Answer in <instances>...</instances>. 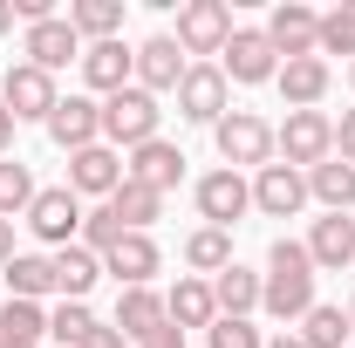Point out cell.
Wrapping results in <instances>:
<instances>
[{
	"instance_id": "obj_1",
	"label": "cell",
	"mask_w": 355,
	"mask_h": 348,
	"mask_svg": "<svg viewBox=\"0 0 355 348\" xmlns=\"http://www.w3.org/2000/svg\"><path fill=\"white\" fill-rule=\"evenodd\" d=\"M260 307L273 321H301L314 307V260L301 239H273L266 253V273H260Z\"/></svg>"
},
{
	"instance_id": "obj_2",
	"label": "cell",
	"mask_w": 355,
	"mask_h": 348,
	"mask_svg": "<svg viewBox=\"0 0 355 348\" xmlns=\"http://www.w3.org/2000/svg\"><path fill=\"white\" fill-rule=\"evenodd\" d=\"M164 123V110H157V96L150 89H116V96H103V143L110 150H137V143H150Z\"/></svg>"
},
{
	"instance_id": "obj_3",
	"label": "cell",
	"mask_w": 355,
	"mask_h": 348,
	"mask_svg": "<svg viewBox=\"0 0 355 348\" xmlns=\"http://www.w3.org/2000/svg\"><path fill=\"white\" fill-rule=\"evenodd\" d=\"M212 137H219L225 171H266L273 164V123L253 116V110H225L219 123H212Z\"/></svg>"
},
{
	"instance_id": "obj_4",
	"label": "cell",
	"mask_w": 355,
	"mask_h": 348,
	"mask_svg": "<svg viewBox=\"0 0 355 348\" xmlns=\"http://www.w3.org/2000/svg\"><path fill=\"white\" fill-rule=\"evenodd\" d=\"M273 150H280V164L314 171V164L335 157V123H328L321 110H287V123L273 130Z\"/></svg>"
},
{
	"instance_id": "obj_5",
	"label": "cell",
	"mask_w": 355,
	"mask_h": 348,
	"mask_svg": "<svg viewBox=\"0 0 355 348\" xmlns=\"http://www.w3.org/2000/svg\"><path fill=\"white\" fill-rule=\"evenodd\" d=\"M0 103H7L14 123H48L55 103H62V89H55V76H42L35 62H14V69L0 76Z\"/></svg>"
},
{
	"instance_id": "obj_6",
	"label": "cell",
	"mask_w": 355,
	"mask_h": 348,
	"mask_svg": "<svg viewBox=\"0 0 355 348\" xmlns=\"http://www.w3.org/2000/svg\"><path fill=\"white\" fill-rule=\"evenodd\" d=\"M28 232L42 239V246H76L83 239V198L69 191V184H48V191H35V205H28Z\"/></svg>"
},
{
	"instance_id": "obj_7",
	"label": "cell",
	"mask_w": 355,
	"mask_h": 348,
	"mask_svg": "<svg viewBox=\"0 0 355 348\" xmlns=\"http://www.w3.org/2000/svg\"><path fill=\"white\" fill-rule=\"evenodd\" d=\"M246 212H253V177H246V171H225V164H219V171L198 177V218H205V225L232 232Z\"/></svg>"
},
{
	"instance_id": "obj_8",
	"label": "cell",
	"mask_w": 355,
	"mask_h": 348,
	"mask_svg": "<svg viewBox=\"0 0 355 348\" xmlns=\"http://www.w3.org/2000/svg\"><path fill=\"white\" fill-rule=\"evenodd\" d=\"M232 42V7L225 0H184L178 7V48H184V62L191 55H225Z\"/></svg>"
},
{
	"instance_id": "obj_9",
	"label": "cell",
	"mask_w": 355,
	"mask_h": 348,
	"mask_svg": "<svg viewBox=\"0 0 355 348\" xmlns=\"http://www.w3.org/2000/svg\"><path fill=\"white\" fill-rule=\"evenodd\" d=\"M219 76L225 82H246V89L280 76V55L266 42V28H232V42H225V55H219Z\"/></svg>"
},
{
	"instance_id": "obj_10",
	"label": "cell",
	"mask_w": 355,
	"mask_h": 348,
	"mask_svg": "<svg viewBox=\"0 0 355 348\" xmlns=\"http://www.w3.org/2000/svg\"><path fill=\"white\" fill-rule=\"evenodd\" d=\"M225 76H219V62H191L184 69V82H178V116L184 123H219L225 116Z\"/></svg>"
},
{
	"instance_id": "obj_11",
	"label": "cell",
	"mask_w": 355,
	"mask_h": 348,
	"mask_svg": "<svg viewBox=\"0 0 355 348\" xmlns=\"http://www.w3.org/2000/svg\"><path fill=\"white\" fill-rule=\"evenodd\" d=\"M308 205V171H294V164H266V171H253V212L266 218H294Z\"/></svg>"
},
{
	"instance_id": "obj_12",
	"label": "cell",
	"mask_w": 355,
	"mask_h": 348,
	"mask_svg": "<svg viewBox=\"0 0 355 348\" xmlns=\"http://www.w3.org/2000/svg\"><path fill=\"white\" fill-rule=\"evenodd\" d=\"M123 177H130V184H150V191L164 198V191L184 184V150L164 143V137H150V143H137L130 157H123Z\"/></svg>"
},
{
	"instance_id": "obj_13",
	"label": "cell",
	"mask_w": 355,
	"mask_h": 348,
	"mask_svg": "<svg viewBox=\"0 0 355 348\" xmlns=\"http://www.w3.org/2000/svg\"><path fill=\"white\" fill-rule=\"evenodd\" d=\"M116 184H123V150H110V143L69 150V191L76 198H110Z\"/></svg>"
},
{
	"instance_id": "obj_14",
	"label": "cell",
	"mask_w": 355,
	"mask_h": 348,
	"mask_svg": "<svg viewBox=\"0 0 355 348\" xmlns=\"http://www.w3.org/2000/svg\"><path fill=\"white\" fill-rule=\"evenodd\" d=\"M314 35H321V14L301 7V0H280L273 14H266V42L280 62H294V55H314Z\"/></svg>"
},
{
	"instance_id": "obj_15",
	"label": "cell",
	"mask_w": 355,
	"mask_h": 348,
	"mask_svg": "<svg viewBox=\"0 0 355 348\" xmlns=\"http://www.w3.org/2000/svg\"><path fill=\"white\" fill-rule=\"evenodd\" d=\"M42 76H55V69H69V62H83V35L69 28V14H55V21H35L28 28V48H21Z\"/></svg>"
},
{
	"instance_id": "obj_16",
	"label": "cell",
	"mask_w": 355,
	"mask_h": 348,
	"mask_svg": "<svg viewBox=\"0 0 355 348\" xmlns=\"http://www.w3.org/2000/svg\"><path fill=\"white\" fill-rule=\"evenodd\" d=\"M83 82L96 89V96L130 89L137 82V48H123V42H89L83 48Z\"/></svg>"
},
{
	"instance_id": "obj_17",
	"label": "cell",
	"mask_w": 355,
	"mask_h": 348,
	"mask_svg": "<svg viewBox=\"0 0 355 348\" xmlns=\"http://www.w3.org/2000/svg\"><path fill=\"white\" fill-rule=\"evenodd\" d=\"M48 137H55L62 150H89V143H103V103H89V96H62L55 116H48Z\"/></svg>"
},
{
	"instance_id": "obj_18",
	"label": "cell",
	"mask_w": 355,
	"mask_h": 348,
	"mask_svg": "<svg viewBox=\"0 0 355 348\" xmlns=\"http://www.w3.org/2000/svg\"><path fill=\"white\" fill-rule=\"evenodd\" d=\"M164 321H171V314H164V294H157V287H116V321H110V328L130 348L144 342V335H157Z\"/></svg>"
},
{
	"instance_id": "obj_19",
	"label": "cell",
	"mask_w": 355,
	"mask_h": 348,
	"mask_svg": "<svg viewBox=\"0 0 355 348\" xmlns=\"http://www.w3.org/2000/svg\"><path fill=\"white\" fill-rule=\"evenodd\" d=\"M157 266H164V253H157L150 232H123V239L103 253V273H116V287H150Z\"/></svg>"
},
{
	"instance_id": "obj_20",
	"label": "cell",
	"mask_w": 355,
	"mask_h": 348,
	"mask_svg": "<svg viewBox=\"0 0 355 348\" xmlns=\"http://www.w3.org/2000/svg\"><path fill=\"white\" fill-rule=\"evenodd\" d=\"M184 69H191V62H184L178 35H150V42L137 48V89H150V96H157V89H171V96H178Z\"/></svg>"
},
{
	"instance_id": "obj_21",
	"label": "cell",
	"mask_w": 355,
	"mask_h": 348,
	"mask_svg": "<svg viewBox=\"0 0 355 348\" xmlns=\"http://www.w3.org/2000/svg\"><path fill=\"white\" fill-rule=\"evenodd\" d=\"M301 246H308V260H314V266L342 273V266H355V218H349V212H328V218H314V232L301 239Z\"/></svg>"
},
{
	"instance_id": "obj_22",
	"label": "cell",
	"mask_w": 355,
	"mask_h": 348,
	"mask_svg": "<svg viewBox=\"0 0 355 348\" xmlns=\"http://www.w3.org/2000/svg\"><path fill=\"white\" fill-rule=\"evenodd\" d=\"M164 314H171V328H212L219 321V301H212V280H198V273H178V287L164 294Z\"/></svg>"
},
{
	"instance_id": "obj_23",
	"label": "cell",
	"mask_w": 355,
	"mask_h": 348,
	"mask_svg": "<svg viewBox=\"0 0 355 348\" xmlns=\"http://www.w3.org/2000/svg\"><path fill=\"white\" fill-rule=\"evenodd\" d=\"M280 96H287V110H314L321 96H328V82H335V69L321 62V55H294V62H280Z\"/></svg>"
},
{
	"instance_id": "obj_24",
	"label": "cell",
	"mask_w": 355,
	"mask_h": 348,
	"mask_svg": "<svg viewBox=\"0 0 355 348\" xmlns=\"http://www.w3.org/2000/svg\"><path fill=\"white\" fill-rule=\"evenodd\" d=\"M0 273H7V301H42V294H55V260L48 253H14Z\"/></svg>"
},
{
	"instance_id": "obj_25",
	"label": "cell",
	"mask_w": 355,
	"mask_h": 348,
	"mask_svg": "<svg viewBox=\"0 0 355 348\" xmlns=\"http://www.w3.org/2000/svg\"><path fill=\"white\" fill-rule=\"evenodd\" d=\"M212 301H219V314H232V321H246V314L260 307V273L232 260L225 273H212Z\"/></svg>"
},
{
	"instance_id": "obj_26",
	"label": "cell",
	"mask_w": 355,
	"mask_h": 348,
	"mask_svg": "<svg viewBox=\"0 0 355 348\" xmlns=\"http://www.w3.org/2000/svg\"><path fill=\"white\" fill-rule=\"evenodd\" d=\"M48 260H55V294H62V301H83L89 287L103 280V260H96L89 246H62V253H48Z\"/></svg>"
},
{
	"instance_id": "obj_27",
	"label": "cell",
	"mask_w": 355,
	"mask_h": 348,
	"mask_svg": "<svg viewBox=\"0 0 355 348\" xmlns=\"http://www.w3.org/2000/svg\"><path fill=\"white\" fill-rule=\"evenodd\" d=\"M69 28L83 42H123V0H76L69 7Z\"/></svg>"
},
{
	"instance_id": "obj_28",
	"label": "cell",
	"mask_w": 355,
	"mask_h": 348,
	"mask_svg": "<svg viewBox=\"0 0 355 348\" xmlns=\"http://www.w3.org/2000/svg\"><path fill=\"white\" fill-rule=\"evenodd\" d=\"M103 205H110V212L123 218V232H150V218L164 212V198H157L150 184H130V177H123V184H116V191H110Z\"/></svg>"
},
{
	"instance_id": "obj_29",
	"label": "cell",
	"mask_w": 355,
	"mask_h": 348,
	"mask_svg": "<svg viewBox=\"0 0 355 348\" xmlns=\"http://www.w3.org/2000/svg\"><path fill=\"white\" fill-rule=\"evenodd\" d=\"M184 266H191L198 280L225 273V266H232V232H219V225H198V232L184 239Z\"/></svg>"
},
{
	"instance_id": "obj_30",
	"label": "cell",
	"mask_w": 355,
	"mask_h": 348,
	"mask_svg": "<svg viewBox=\"0 0 355 348\" xmlns=\"http://www.w3.org/2000/svg\"><path fill=\"white\" fill-rule=\"evenodd\" d=\"M308 198H321L328 212H349V205H355V164H342V157L314 164V171H308Z\"/></svg>"
},
{
	"instance_id": "obj_31",
	"label": "cell",
	"mask_w": 355,
	"mask_h": 348,
	"mask_svg": "<svg viewBox=\"0 0 355 348\" xmlns=\"http://www.w3.org/2000/svg\"><path fill=\"white\" fill-rule=\"evenodd\" d=\"M301 342H308V348H355V335H349V307L314 301L308 314H301Z\"/></svg>"
},
{
	"instance_id": "obj_32",
	"label": "cell",
	"mask_w": 355,
	"mask_h": 348,
	"mask_svg": "<svg viewBox=\"0 0 355 348\" xmlns=\"http://www.w3.org/2000/svg\"><path fill=\"white\" fill-rule=\"evenodd\" d=\"M35 171L21 164V157H0V218H28V205H35Z\"/></svg>"
},
{
	"instance_id": "obj_33",
	"label": "cell",
	"mask_w": 355,
	"mask_h": 348,
	"mask_svg": "<svg viewBox=\"0 0 355 348\" xmlns=\"http://www.w3.org/2000/svg\"><path fill=\"white\" fill-rule=\"evenodd\" d=\"M42 335H48V307L42 301H7V307H0V342L42 348Z\"/></svg>"
},
{
	"instance_id": "obj_34",
	"label": "cell",
	"mask_w": 355,
	"mask_h": 348,
	"mask_svg": "<svg viewBox=\"0 0 355 348\" xmlns=\"http://www.w3.org/2000/svg\"><path fill=\"white\" fill-rule=\"evenodd\" d=\"M96 328H103V321H96V314H89L83 301H62L55 314H48V335H55V348H83L89 335H96Z\"/></svg>"
},
{
	"instance_id": "obj_35",
	"label": "cell",
	"mask_w": 355,
	"mask_h": 348,
	"mask_svg": "<svg viewBox=\"0 0 355 348\" xmlns=\"http://www.w3.org/2000/svg\"><path fill=\"white\" fill-rule=\"evenodd\" d=\"M314 55H321V62H328V55H349V62H355V7H335V14H321Z\"/></svg>"
},
{
	"instance_id": "obj_36",
	"label": "cell",
	"mask_w": 355,
	"mask_h": 348,
	"mask_svg": "<svg viewBox=\"0 0 355 348\" xmlns=\"http://www.w3.org/2000/svg\"><path fill=\"white\" fill-rule=\"evenodd\" d=\"M116 239H123V218L110 212V205H96V212H83V239H76V246H89V253L103 260V253H110Z\"/></svg>"
},
{
	"instance_id": "obj_37",
	"label": "cell",
	"mask_w": 355,
	"mask_h": 348,
	"mask_svg": "<svg viewBox=\"0 0 355 348\" xmlns=\"http://www.w3.org/2000/svg\"><path fill=\"white\" fill-rule=\"evenodd\" d=\"M205 348H266V335L253 328V321H232V314H219V321L205 328Z\"/></svg>"
},
{
	"instance_id": "obj_38",
	"label": "cell",
	"mask_w": 355,
	"mask_h": 348,
	"mask_svg": "<svg viewBox=\"0 0 355 348\" xmlns=\"http://www.w3.org/2000/svg\"><path fill=\"white\" fill-rule=\"evenodd\" d=\"M335 157L355 164V110H342V123H335Z\"/></svg>"
},
{
	"instance_id": "obj_39",
	"label": "cell",
	"mask_w": 355,
	"mask_h": 348,
	"mask_svg": "<svg viewBox=\"0 0 355 348\" xmlns=\"http://www.w3.org/2000/svg\"><path fill=\"white\" fill-rule=\"evenodd\" d=\"M137 348H184V328H171V321H164L157 335H144V342H137Z\"/></svg>"
},
{
	"instance_id": "obj_40",
	"label": "cell",
	"mask_w": 355,
	"mask_h": 348,
	"mask_svg": "<svg viewBox=\"0 0 355 348\" xmlns=\"http://www.w3.org/2000/svg\"><path fill=\"white\" fill-rule=\"evenodd\" d=\"M83 348H130V342H123V335H116V328H96V335H89Z\"/></svg>"
},
{
	"instance_id": "obj_41",
	"label": "cell",
	"mask_w": 355,
	"mask_h": 348,
	"mask_svg": "<svg viewBox=\"0 0 355 348\" xmlns=\"http://www.w3.org/2000/svg\"><path fill=\"white\" fill-rule=\"evenodd\" d=\"M14 260V218H0V266Z\"/></svg>"
},
{
	"instance_id": "obj_42",
	"label": "cell",
	"mask_w": 355,
	"mask_h": 348,
	"mask_svg": "<svg viewBox=\"0 0 355 348\" xmlns=\"http://www.w3.org/2000/svg\"><path fill=\"white\" fill-rule=\"evenodd\" d=\"M7 143H14V116H7V103H0V157H7Z\"/></svg>"
},
{
	"instance_id": "obj_43",
	"label": "cell",
	"mask_w": 355,
	"mask_h": 348,
	"mask_svg": "<svg viewBox=\"0 0 355 348\" xmlns=\"http://www.w3.org/2000/svg\"><path fill=\"white\" fill-rule=\"evenodd\" d=\"M266 348H308V342H301V335H273Z\"/></svg>"
},
{
	"instance_id": "obj_44",
	"label": "cell",
	"mask_w": 355,
	"mask_h": 348,
	"mask_svg": "<svg viewBox=\"0 0 355 348\" xmlns=\"http://www.w3.org/2000/svg\"><path fill=\"white\" fill-rule=\"evenodd\" d=\"M7 28H14V7H7V0H0V35H7Z\"/></svg>"
},
{
	"instance_id": "obj_45",
	"label": "cell",
	"mask_w": 355,
	"mask_h": 348,
	"mask_svg": "<svg viewBox=\"0 0 355 348\" xmlns=\"http://www.w3.org/2000/svg\"><path fill=\"white\" fill-rule=\"evenodd\" d=\"M349 335H355V301H349Z\"/></svg>"
},
{
	"instance_id": "obj_46",
	"label": "cell",
	"mask_w": 355,
	"mask_h": 348,
	"mask_svg": "<svg viewBox=\"0 0 355 348\" xmlns=\"http://www.w3.org/2000/svg\"><path fill=\"white\" fill-rule=\"evenodd\" d=\"M0 348H28V342H0Z\"/></svg>"
},
{
	"instance_id": "obj_47",
	"label": "cell",
	"mask_w": 355,
	"mask_h": 348,
	"mask_svg": "<svg viewBox=\"0 0 355 348\" xmlns=\"http://www.w3.org/2000/svg\"><path fill=\"white\" fill-rule=\"evenodd\" d=\"M349 82H355V62H349Z\"/></svg>"
}]
</instances>
